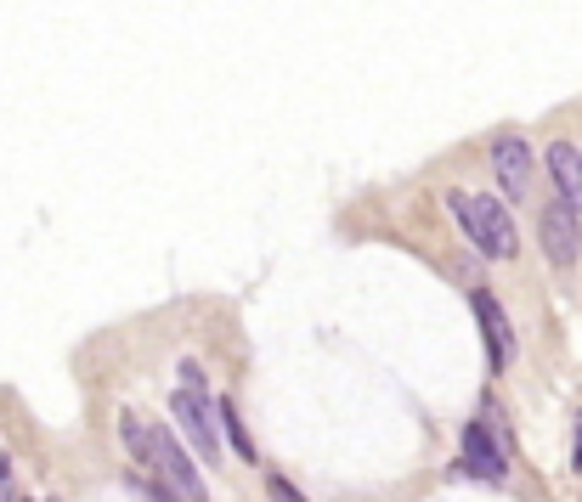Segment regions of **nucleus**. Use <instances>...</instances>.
I'll use <instances>...</instances> for the list:
<instances>
[{
    "mask_svg": "<svg viewBox=\"0 0 582 502\" xmlns=\"http://www.w3.org/2000/svg\"><path fill=\"white\" fill-rule=\"evenodd\" d=\"M119 440H125V451L141 469H159V480L170 491H181V502H210V480L199 474V463L187 458V446L165 424H148L136 407H125L119 413Z\"/></svg>",
    "mask_w": 582,
    "mask_h": 502,
    "instance_id": "nucleus-1",
    "label": "nucleus"
},
{
    "mask_svg": "<svg viewBox=\"0 0 582 502\" xmlns=\"http://www.w3.org/2000/svg\"><path fill=\"white\" fill-rule=\"evenodd\" d=\"M447 215L464 226V237L487 260H515L520 255V232H515V221L504 210V197H493V192H447Z\"/></svg>",
    "mask_w": 582,
    "mask_h": 502,
    "instance_id": "nucleus-2",
    "label": "nucleus"
},
{
    "mask_svg": "<svg viewBox=\"0 0 582 502\" xmlns=\"http://www.w3.org/2000/svg\"><path fill=\"white\" fill-rule=\"evenodd\" d=\"M576 215H582V210H576V204H565V197H549L543 215H538L543 255H549V266H560V271H571V266H576V255H582V221H576Z\"/></svg>",
    "mask_w": 582,
    "mask_h": 502,
    "instance_id": "nucleus-3",
    "label": "nucleus"
},
{
    "mask_svg": "<svg viewBox=\"0 0 582 502\" xmlns=\"http://www.w3.org/2000/svg\"><path fill=\"white\" fill-rule=\"evenodd\" d=\"M170 418L176 429L192 440V451H199L204 463H221V440H215V407L204 389H176L170 395Z\"/></svg>",
    "mask_w": 582,
    "mask_h": 502,
    "instance_id": "nucleus-4",
    "label": "nucleus"
},
{
    "mask_svg": "<svg viewBox=\"0 0 582 502\" xmlns=\"http://www.w3.org/2000/svg\"><path fill=\"white\" fill-rule=\"evenodd\" d=\"M458 469H464V474H475V480H493V485H498V480L509 474V440H504V435H493V424H487V418L464 424Z\"/></svg>",
    "mask_w": 582,
    "mask_h": 502,
    "instance_id": "nucleus-5",
    "label": "nucleus"
},
{
    "mask_svg": "<svg viewBox=\"0 0 582 502\" xmlns=\"http://www.w3.org/2000/svg\"><path fill=\"white\" fill-rule=\"evenodd\" d=\"M469 306H475V317H480V339H487V362H493V373H504V367L515 362V328H509L504 306L493 299V288H475V293H469Z\"/></svg>",
    "mask_w": 582,
    "mask_h": 502,
    "instance_id": "nucleus-6",
    "label": "nucleus"
},
{
    "mask_svg": "<svg viewBox=\"0 0 582 502\" xmlns=\"http://www.w3.org/2000/svg\"><path fill=\"white\" fill-rule=\"evenodd\" d=\"M493 170H498V181H504V197H520L531 192V147H526V136H498L493 141Z\"/></svg>",
    "mask_w": 582,
    "mask_h": 502,
    "instance_id": "nucleus-7",
    "label": "nucleus"
},
{
    "mask_svg": "<svg viewBox=\"0 0 582 502\" xmlns=\"http://www.w3.org/2000/svg\"><path fill=\"white\" fill-rule=\"evenodd\" d=\"M549 175H554V186H560L565 204H576V210H582V147L554 141V147H549Z\"/></svg>",
    "mask_w": 582,
    "mask_h": 502,
    "instance_id": "nucleus-8",
    "label": "nucleus"
},
{
    "mask_svg": "<svg viewBox=\"0 0 582 502\" xmlns=\"http://www.w3.org/2000/svg\"><path fill=\"white\" fill-rule=\"evenodd\" d=\"M215 424H221V435L232 440V451H237V458H244V463H255V440H250V429H244V413H237L232 400H221V407H215Z\"/></svg>",
    "mask_w": 582,
    "mask_h": 502,
    "instance_id": "nucleus-9",
    "label": "nucleus"
},
{
    "mask_svg": "<svg viewBox=\"0 0 582 502\" xmlns=\"http://www.w3.org/2000/svg\"><path fill=\"white\" fill-rule=\"evenodd\" d=\"M125 485H130L136 496H148V502H181V496H170V485H165V480H148L141 469H130V474H125Z\"/></svg>",
    "mask_w": 582,
    "mask_h": 502,
    "instance_id": "nucleus-10",
    "label": "nucleus"
},
{
    "mask_svg": "<svg viewBox=\"0 0 582 502\" xmlns=\"http://www.w3.org/2000/svg\"><path fill=\"white\" fill-rule=\"evenodd\" d=\"M0 502H18V480H12V458H0Z\"/></svg>",
    "mask_w": 582,
    "mask_h": 502,
    "instance_id": "nucleus-11",
    "label": "nucleus"
},
{
    "mask_svg": "<svg viewBox=\"0 0 582 502\" xmlns=\"http://www.w3.org/2000/svg\"><path fill=\"white\" fill-rule=\"evenodd\" d=\"M571 463L582 469V418H576V451H571Z\"/></svg>",
    "mask_w": 582,
    "mask_h": 502,
    "instance_id": "nucleus-12",
    "label": "nucleus"
}]
</instances>
